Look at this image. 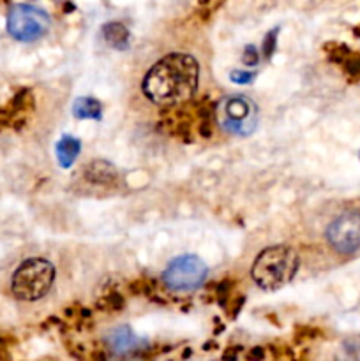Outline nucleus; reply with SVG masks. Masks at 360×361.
<instances>
[{
	"instance_id": "1",
	"label": "nucleus",
	"mask_w": 360,
	"mask_h": 361,
	"mask_svg": "<svg viewBox=\"0 0 360 361\" xmlns=\"http://www.w3.org/2000/svg\"><path fill=\"white\" fill-rule=\"evenodd\" d=\"M200 68L188 53H170L147 72L143 94L157 106H180L194 97Z\"/></svg>"
},
{
	"instance_id": "2",
	"label": "nucleus",
	"mask_w": 360,
	"mask_h": 361,
	"mask_svg": "<svg viewBox=\"0 0 360 361\" xmlns=\"http://www.w3.org/2000/svg\"><path fill=\"white\" fill-rule=\"evenodd\" d=\"M299 270V256L292 247H268L251 268L252 280L263 291H277L293 280Z\"/></svg>"
},
{
	"instance_id": "3",
	"label": "nucleus",
	"mask_w": 360,
	"mask_h": 361,
	"mask_svg": "<svg viewBox=\"0 0 360 361\" xmlns=\"http://www.w3.org/2000/svg\"><path fill=\"white\" fill-rule=\"evenodd\" d=\"M53 280L55 266L46 259L32 258L18 266L11 278V289L21 302H36L52 289Z\"/></svg>"
},
{
	"instance_id": "4",
	"label": "nucleus",
	"mask_w": 360,
	"mask_h": 361,
	"mask_svg": "<svg viewBox=\"0 0 360 361\" xmlns=\"http://www.w3.org/2000/svg\"><path fill=\"white\" fill-rule=\"evenodd\" d=\"M221 129L233 136H249L258 125V107L244 96H232L221 101L217 107Z\"/></svg>"
},
{
	"instance_id": "5",
	"label": "nucleus",
	"mask_w": 360,
	"mask_h": 361,
	"mask_svg": "<svg viewBox=\"0 0 360 361\" xmlns=\"http://www.w3.org/2000/svg\"><path fill=\"white\" fill-rule=\"evenodd\" d=\"M48 28L50 17L36 6L18 4L8 14V32L21 43L41 39Z\"/></svg>"
},
{
	"instance_id": "6",
	"label": "nucleus",
	"mask_w": 360,
	"mask_h": 361,
	"mask_svg": "<svg viewBox=\"0 0 360 361\" xmlns=\"http://www.w3.org/2000/svg\"><path fill=\"white\" fill-rule=\"evenodd\" d=\"M207 278V265L198 256L186 254L173 259L163 274L164 284L173 291L198 289Z\"/></svg>"
},
{
	"instance_id": "7",
	"label": "nucleus",
	"mask_w": 360,
	"mask_h": 361,
	"mask_svg": "<svg viewBox=\"0 0 360 361\" xmlns=\"http://www.w3.org/2000/svg\"><path fill=\"white\" fill-rule=\"evenodd\" d=\"M327 240L339 254H353L360 249V214L346 212L334 218L327 229Z\"/></svg>"
},
{
	"instance_id": "8",
	"label": "nucleus",
	"mask_w": 360,
	"mask_h": 361,
	"mask_svg": "<svg viewBox=\"0 0 360 361\" xmlns=\"http://www.w3.org/2000/svg\"><path fill=\"white\" fill-rule=\"evenodd\" d=\"M108 347L117 356H128V354H134L138 351L145 349L147 342L141 340L140 337L132 333V329L128 326H120V328L112 329L106 337Z\"/></svg>"
},
{
	"instance_id": "9",
	"label": "nucleus",
	"mask_w": 360,
	"mask_h": 361,
	"mask_svg": "<svg viewBox=\"0 0 360 361\" xmlns=\"http://www.w3.org/2000/svg\"><path fill=\"white\" fill-rule=\"evenodd\" d=\"M81 150L80 139L72 138V136H64L57 143V159H59L62 167H71L72 163L77 161L78 154Z\"/></svg>"
},
{
	"instance_id": "10",
	"label": "nucleus",
	"mask_w": 360,
	"mask_h": 361,
	"mask_svg": "<svg viewBox=\"0 0 360 361\" xmlns=\"http://www.w3.org/2000/svg\"><path fill=\"white\" fill-rule=\"evenodd\" d=\"M72 113L77 118H90V120H101L103 116V107H101L99 101L94 97H78L72 106Z\"/></svg>"
},
{
	"instance_id": "11",
	"label": "nucleus",
	"mask_w": 360,
	"mask_h": 361,
	"mask_svg": "<svg viewBox=\"0 0 360 361\" xmlns=\"http://www.w3.org/2000/svg\"><path fill=\"white\" fill-rule=\"evenodd\" d=\"M87 178L94 183H110L117 178V169L110 163L96 161L87 166Z\"/></svg>"
},
{
	"instance_id": "12",
	"label": "nucleus",
	"mask_w": 360,
	"mask_h": 361,
	"mask_svg": "<svg viewBox=\"0 0 360 361\" xmlns=\"http://www.w3.org/2000/svg\"><path fill=\"white\" fill-rule=\"evenodd\" d=\"M103 34H104V39H106V43H108L110 46H113V48H117V50L128 48L129 32H128V28H126L122 23L104 25Z\"/></svg>"
},
{
	"instance_id": "13",
	"label": "nucleus",
	"mask_w": 360,
	"mask_h": 361,
	"mask_svg": "<svg viewBox=\"0 0 360 361\" xmlns=\"http://www.w3.org/2000/svg\"><path fill=\"white\" fill-rule=\"evenodd\" d=\"M334 361H360V337H350L337 347Z\"/></svg>"
},
{
	"instance_id": "14",
	"label": "nucleus",
	"mask_w": 360,
	"mask_h": 361,
	"mask_svg": "<svg viewBox=\"0 0 360 361\" xmlns=\"http://www.w3.org/2000/svg\"><path fill=\"white\" fill-rule=\"evenodd\" d=\"M230 78H232L233 83L246 85V83H251V81L254 80V74L249 71H233L232 74H230Z\"/></svg>"
},
{
	"instance_id": "15",
	"label": "nucleus",
	"mask_w": 360,
	"mask_h": 361,
	"mask_svg": "<svg viewBox=\"0 0 360 361\" xmlns=\"http://www.w3.org/2000/svg\"><path fill=\"white\" fill-rule=\"evenodd\" d=\"M274 50H276V30L268 32V36L265 37V43H263V52H265V55L268 56V59L272 56Z\"/></svg>"
},
{
	"instance_id": "16",
	"label": "nucleus",
	"mask_w": 360,
	"mask_h": 361,
	"mask_svg": "<svg viewBox=\"0 0 360 361\" xmlns=\"http://www.w3.org/2000/svg\"><path fill=\"white\" fill-rule=\"evenodd\" d=\"M244 64L246 65H257L258 64V53L254 46H248L244 52Z\"/></svg>"
},
{
	"instance_id": "17",
	"label": "nucleus",
	"mask_w": 360,
	"mask_h": 361,
	"mask_svg": "<svg viewBox=\"0 0 360 361\" xmlns=\"http://www.w3.org/2000/svg\"><path fill=\"white\" fill-rule=\"evenodd\" d=\"M346 71L350 74L360 76V56H352V59L346 60Z\"/></svg>"
},
{
	"instance_id": "18",
	"label": "nucleus",
	"mask_w": 360,
	"mask_h": 361,
	"mask_svg": "<svg viewBox=\"0 0 360 361\" xmlns=\"http://www.w3.org/2000/svg\"><path fill=\"white\" fill-rule=\"evenodd\" d=\"M263 356H265V351L260 349V347H257V349L251 351V354H249V360H251V361H260Z\"/></svg>"
}]
</instances>
